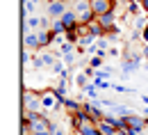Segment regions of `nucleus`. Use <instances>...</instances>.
<instances>
[{
    "mask_svg": "<svg viewBox=\"0 0 148 135\" xmlns=\"http://www.w3.org/2000/svg\"><path fill=\"white\" fill-rule=\"evenodd\" d=\"M75 14H77L80 25H91L93 21H96V14H93L91 2H89V0H80V2L75 5Z\"/></svg>",
    "mask_w": 148,
    "mask_h": 135,
    "instance_id": "nucleus-1",
    "label": "nucleus"
},
{
    "mask_svg": "<svg viewBox=\"0 0 148 135\" xmlns=\"http://www.w3.org/2000/svg\"><path fill=\"white\" fill-rule=\"evenodd\" d=\"M23 110L43 112V105H41V94L32 92V89H25V92H23ZM43 115H46V112H43Z\"/></svg>",
    "mask_w": 148,
    "mask_h": 135,
    "instance_id": "nucleus-2",
    "label": "nucleus"
},
{
    "mask_svg": "<svg viewBox=\"0 0 148 135\" xmlns=\"http://www.w3.org/2000/svg\"><path fill=\"white\" fill-rule=\"evenodd\" d=\"M91 9H93V14H96V19H98L103 14L116 12V0H91Z\"/></svg>",
    "mask_w": 148,
    "mask_h": 135,
    "instance_id": "nucleus-3",
    "label": "nucleus"
},
{
    "mask_svg": "<svg viewBox=\"0 0 148 135\" xmlns=\"http://www.w3.org/2000/svg\"><path fill=\"white\" fill-rule=\"evenodd\" d=\"M66 12H69V7H66L64 0H57V2H48L46 5V16H50L53 21H59Z\"/></svg>",
    "mask_w": 148,
    "mask_h": 135,
    "instance_id": "nucleus-4",
    "label": "nucleus"
},
{
    "mask_svg": "<svg viewBox=\"0 0 148 135\" xmlns=\"http://www.w3.org/2000/svg\"><path fill=\"white\" fill-rule=\"evenodd\" d=\"M82 110H87L89 115H91V119L98 124V121H103L105 119V110H103V105L98 103V101H82Z\"/></svg>",
    "mask_w": 148,
    "mask_h": 135,
    "instance_id": "nucleus-5",
    "label": "nucleus"
},
{
    "mask_svg": "<svg viewBox=\"0 0 148 135\" xmlns=\"http://www.w3.org/2000/svg\"><path fill=\"white\" fill-rule=\"evenodd\" d=\"M128 128L130 131H134V133H139V135H144L146 133V117H141V115H134L128 117Z\"/></svg>",
    "mask_w": 148,
    "mask_h": 135,
    "instance_id": "nucleus-6",
    "label": "nucleus"
},
{
    "mask_svg": "<svg viewBox=\"0 0 148 135\" xmlns=\"http://www.w3.org/2000/svg\"><path fill=\"white\" fill-rule=\"evenodd\" d=\"M53 92H55V89H46V92H41V105H43V112L57 108V103H59V98H57Z\"/></svg>",
    "mask_w": 148,
    "mask_h": 135,
    "instance_id": "nucleus-7",
    "label": "nucleus"
},
{
    "mask_svg": "<svg viewBox=\"0 0 148 135\" xmlns=\"http://www.w3.org/2000/svg\"><path fill=\"white\" fill-rule=\"evenodd\" d=\"M23 46H25L27 51H34V53H41V44H39V37H37V32H27V35H23Z\"/></svg>",
    "mask_w": 148,
    "mask_h": 135,
    "instance_id": "nucleus-8",
    "label": "nucleus"
},
{
    "mask_svg": "<svg viewBox=\"0 0 148 135\" xmlns=\"http://www.w3.org/2000/svg\"><path fill=\"white\" fill-rule=\"evenodd\" d=\"M62 23H64V28H66V32H71V30H75L77 25H80V21H77V14H75V9H69L64 16H62Z\"/></svg>",
    "mask_w": 148,
    "mask_h": 135,
    "instance_id": "nucleus-9",
    "label": "nucleus"
},
{
    "mask_svg": "<svg viewBox=\"0 0 148 135\" xmlns=\"http://www.w3.org/2000/svg\"><path fill=\"white\" fill-rule=\"evenodd\" d=\"M39 37V44H41V51H46L50 44H53V39H55V35H53V30H39L37 32Z\"/></svg>",
    "mask_w": 148,
    "mask_h": 135,
    "instance_id": "nucleus-10",
    "label": "nucleus"
},
{
    "mask_svg": "<svg viewBox=\"0 0 148 135\" xmlns=\"http://www.w3.org/2000/svg\"><path fill=\"white\" fill-rule=\"evenodd\" d=\"M57 98H59V103L64 101V98H69L66 94H69V85H66V76L64 78H59V82H57V87H55V92H53Z\"/></svg>",
    "mask_w": 148,
    "mask_h": 135,
    "instance_id": "nucleus-11",
    "label": "nucleus"
},
{
    "mask_svg": "<svg viewBox=\"0 0 148 135\" xmlns=\"http://www.w3.org/2000/svg\"><path fill=\"white\" fill-rule=\"evenodd\" d=\"M137 66H139V62H134V60H130V57H123V62H121V73L123 76H132L137 71Z\"/></svg>",
    "mask_w": 148,
    "mask_h": 135,
    "instance_id": "nucleus-12",
    "label": "nucleus"
},
{
    "mask_svg": "<svg viewBox=\"0 0 148 135\" xmlns=\"http://www.w3.org/2000/svg\"><path fill=\"white\" fill-rule=\"evenodd\" d=\"M98 23L105 28V30H110V28H114L116 25V12H110V14H103V16H98Z\"/></svg>",
    "mask_w": 148,
    "mask_h": 135,
    "instance_id": "nucleus-13",
    "label": "nucleus"
},
{
    "mask_svg": "<svg viewBox=\"0 0 148 135\" xmlns=\"http://www.w3.org/2000/svg\"><path fill=\"white\" fill-rule=\"evenodd\" d=\"M62 105H64V110H69V115H75V112H80V110H82V103H80V101H75V98H64V101H62Z\"/></svg>",
    "mask_w": 148,
    "mask_h": 135,
    "instance_id": "nucleus-14",
    "label": "nucleus"
},
{
    "mask_svg": "<svg viewBox=\"0 0 148 135\" xmlns=\"http://www.w3.org/2000/svg\"><path fill=\"white\" fill-rule=\"evenodd\" d=\"M110 112H112V115H116V117H132V115H134L132 108H128V105H119V103L112 108Z\"/></svg>",
    "mask_w": 148,
    "mask_h": 135,
    "instance_id": "nucleus-15",
    "label": "nucleus"
},
{
    "mask_svg": "<svg viewBox=\"0 0 148 135\" xmlns=\"http://www.w3.org/2000/svg\"><path fill=\"white\" fill-rule=\"evenodd\" d=\"M75 133H80V135H103L100 133V128L96 126V124H87V126H80Z\"/></svg>",
    "mask_w": 148,
    "mask_h": 135,
    "instance_id": "nucleus-16",
    "label": "nucleus"
},
{
    "mask_svg": "<svg viewBox=\"0 0 148 135\" xmlns=\"http://www.w3.org/2000/svg\"><path fill=\"white\" fill-rule=\"evenodd\" d=\"M96 126L100 128V133H103V135H116V126H112L110 121H105V119H103V121H98Z\"/></svg>",
    "mask_w": 148,
    "mask_h": 135,
    "instance_id": "nucleus-17",
    "label": "nucleus"
},
{
    "mask_svg": "<svg viewBox=\"0 0 148 135\" xmlns=\"http://www.w3.org/2000/svg\"><path fill=\"white\" fill-rule=\"evenodd\" d=\"M128 14H132V16H141L144 14V9H141V5H139V0H130L128 2Z\"/></svg>",
    "mask_w": 148,
    "mask_h": 135,
    "instance_id": "nucleus-18",
    "label": "nucleus"
},
{
    "mask_svg": "<svg viewBox=\"0 0 148 135\" xmlns=\"http://www.w3.org/2000/svg\"><path fill=\"white\" fill-rule=\"evenodd\" d=\"M105 37H107V41H110V44L119 41V37H121V28H119V23H116L114 28H110V30H107V35H105Z\"/></svg>",
    "mask_w": 148,
    "mask_h": 135,
    "instance_id": "nucleus-19",
    "label": "nucleus"
},
{
    "mask_svg": "<svg viewBox=\"0 0 148 135\" xmlns=\"http://www.w3.org/2000/svg\"><path fill=\"white\" fill-rule=\"evenodd\" d=\"M89 85V80H87V73H77L75 76V87L80 89V92H84V87Z\"/></svg>",
    "mask_w": 148,
    "mask_h": 135,
    "instance_id": "nucleus-20",
    "label": "nucleus"
},
{
    "mask_svg": "<svg viewBox=\"0 0 148 135\" xmlns=\"http://www.w3.org/2000/svg\"><path fill=\"white\" fill-rule=\"evenodd\" d=\"M84 94H87V96L91 98V101H98V87H96L93 82H89V85L84 87Z\"/></svg>",
    "mask_w": 148,
    "mask_h": 135,
    "instance_id": "nucleus-21",
    "label": "nucleus"
},
{
    "mask_svg": "<svg viewBox=\"0 0 148 135\" xmlns=\"http://www.w3.org/2000/svg\"><path fill=\"white\" fill-rule=\"evenodd\" d=\"M50 71H53L55 76H59V78H64V76H66V73H69V69L64 66V62H57V64H55V66H53V69H50Z\"/></svg>",
    "mask_w": 148,
    "mask_h": 135,
    "instance_id": "nucleus-22",
    "label": "nucleus"
},
{
    "mask_svg": "<svg viewBox=\"0 0 148 135\" xmlns=\"http://www.w3.org/2000/svg\"><path fill=\"white\" fill-rule=\"evenodd\" d=\"M89 66H91V69H96V71H100V66L105 69V64H103V57H98V55H96V57H91Z\"/></svg>",
    "mask_w": 148,
    "mask_h": 135,
    "instance_id": "nucleus-23",
    "label": "nucleus"
},
{
    "mask_svg": "<svg viewBox=\"0 0 148 135\" xmlns=\"http://www.w3.org/2000/svg\"><path fill=\"white\" fill-rule=\"evenodd\" d=\"M93 85L98 87V92H103V89H110V87H114L110 80H93Z\"/></svg>",
    "mask_w": 148,
    "mask_h": 135,
    "instance_id": "nucleus-24",
    "label": "nucleus"
},
{
    "mask_svg": "<svg viewBox=\"0 0 148 135\" xmlns=\"http://www.w3.org/2000/svg\"><path fill=\"white\" fill-rule=\"evenodd\" d=\"M32 66H34V69H43V66H46V64H43V57H41V53L32 57Z\"/></svg>",
    "mask_w": 148,
    "mask_h": 135,
    "instance_id": "nucleus-25",
    "label": "nucleus"
},
{
    "mask_svg": "<svg viewBox=\"0 0 148 135\" xmlns=\"http://www.w3.org/2000/svg\"><path fill=\"white\" fill-rule=\"evenodd\" d=\"M112 89H114L116 94H125V92H132V89H130V87H125V85H114Z\"/></svg>",
    "mask_w": 148,
    "mask_h": 135,
    "instance_id": "nucleus-26",
    "label": "nucleus"
},
{
    "mask_svg": "<svg viewBox=\"0 0 148 135\" xmlns=\"http://www.w3.org/2000/svg\"><path fill=\"white\" fill-rule=\"evenodd\" d=\"M21 62H23L25 66H27V62H32V57H30V51H27V48L23 51V55H21Z\"/></svg>",
    "mask_w": 148,
    "mask_h": 135,
    "instance_id": "nucleus-27",
    "label": "nucleus"
},
{
    "mask_svg": "<svg viewBox=\"0 0 148 135\" xmlns=\"http://www.w3.org/2000/svg\"><path fill=\"white\" fill-rule=\"evenodd\" d=\"M107 55H110V57H119V55H121V51H119V48H114V46H112L110 51H107Z\"/></svg>",
    "mask_w": 148,
    "mask_h": 135,
    "instance_id": "nucleus-28",
    "label": "nucleus"
},
{
    "mask_svg": "<svg viewBox=\"0 0 148 135\" xmlns=\"http://www.w3.org/2000/svg\"><path fill=\"white\" fill-rule=\"evenodd\" d=\"M73 60H75V55H64V57H62V62L71 66V64H73Z\"/></svg>",
    "mask_w": 148,
    "mask_h": 135,
    "instance_id": "nucleus-29",
    "label": "nucleus"
},
{
    "mask_svg": "<svg viewBox=\"0 0 148 135\" xmlns=\"http://www.w3.org/2000/svg\"><path fill=\"white\" fill-rule=\"evenodd\" d=\"M84 73H87V78H89V76H93V78H96V69H91V66H87V69H84Z\"/></svg>",
    "mask_w": 148,
    "mask_h": 135,
    "instance_id": "nucleus-30",
    "label": "nucleus"
},
{
    "mask_svg": "<svg viewBox=\"0 0 148 135\" xmlns=\"http://www.w3.org/2000/svg\"><path fill=\"white\" fill-rule=\"evenodd\" d=\"M141 55L148 60V44H144V46H141Z\"/></svg>",
    "mask_w": 148,
    "mask_h": 135,
    "instance_id": "nucleus-31",
    "label": "nucleus"
},
{
    "mask_svg": "<svg viewBox=\"0 0 148 135\" xmlns=\"http://www.w3.org/2000/svg\"><path fill=\"white\" fill-rule=\"evenodd\" d=\"M141 39H144V44H148V25H146V30L141 32Z\"/></svg>",
    "mask_w": 148,
    "mask_h": 135,
    "instance_id": "nucleus-32",
    "label": "nucleus"
},
{
    "mask_svg": "<svg viewBox=\"0 0 148 135\" xmlns=\"http://www.w3.org/2000/svg\"><path fill=\"white\" fill-rule=\"evenodd\" d=\"M139 98H141L144 103H148V94H141V96H139Z\"/></svg>",
    "mask_w": 148,
    "mask_h": 135,
    "instance_id": "nucleus-33",
    "label": "nucleus"
},
{
    "mask_svg": "<svg viewBox=\"0 0 148 135\" xmlns=\"http://www.w3.org/2000/svg\"><path fill=\"white\" fill-rule=\"evenodd\" d=\"M34 135H53L50 131H41V133H34Z\"/></svg>",
    "mask_w": 148,
    "mask_h": 135,
    "instance_id": "nucleus-34",
    "label": "nucleus"
},
{
    "mask_svg": "<svg viewBox=\"0 0 148 135\" xmlns=\"http://www.w3.org/2000/svg\"><path fill=\"white\" fill-rule=\"evenodd\" d=\"M64 2H66V5H69V2H71V5H77L80 0H64Z\"/></svg>",
    "mask_w": 148,
    "mask_h": 135,
    "instance_id": "nucleus-35",
    "label": "nucleus"
},
{
    "mask_svg": "<svg viewBox=\"0 0 148 135\" xmlns=\"http://www.w3.org/2000/svg\"><path fill=\"white\" fill-rule=\"evenodd\" d=\"M43 2H46V5H48V2H57V0H43Z\"/></svg>",
    "mask_w": 148,
    "mask_h": 135,
    "instance_id": "nucleus-36",
    "label": "nucleus"
},
{
    "mask_svg": "<svg viewBox=\"0 0 148 135\" xmlns=\"http://www.w3.org/2000/svg\"><path fill=\"white\" fill-rule=\"evenodd\" d=\"M25 2H30V0H23V5H25ZM32 2H39V0H32Z\"/></svg>",
    "mask_w": 148,
    "mask_h": 135,
    "instance_id": "nucleus-37",
    "label": "nucleus"
},
{
    "mask_svg": "<svg viewBox=\"0 0 148 135\" xmlns=\"http://www.w3.org/2000/svg\"><path fill=\"white\" fill-rule=\"evenodd\" d=\"M73 135H80V133H73Z\"/></svg>",
    "mask_w": 148,
    "mask_h": 135,
    "instance_id": "nucleus-38",
    "label": "nucleus"
},
{
    "mask_svg": "<svg viewBox=\"0 0 148 135\" xmlns=\"http://www.w3.org/2000/svg\"><path fill=\"white\" fill-rule=\"evenodd\" d=\"M144 135H148V133H144Z\"/></svg>",
    "mask_w": 148,
    "mask_h": 135,
    "instance_id": "nucleus-39",
    "label": "nucleus"
},
{
    "mask_svg": "<svg viewBox=\"0 0 148 135\" xmlns=\"http://www.w3.org/2000/svg\"><path fill=\"white\" fill-rule=\"evenodd\" d=\"M89 2H91V0H89Z\"/></svg>",
    "mask_w": 148,
    "mask_h": 135,
    "instance_id": "nucleus-40",
    "label": "nucleus"
},
{
    "mask_svg": "<svg viewBox=\"0 0 148 135\" xmlns=\"http://www.w3.org/2000/svg\"><path fill=\"white\" fill-rule=\"evenodd\" d=\"M146 62H148V60H146Z\"/></svg>",
    "mask_w": 148,
    "mask_h": 135,
    "instance_id": "nucleus-41",
    "label": "nucleus"
}]
</instances>
